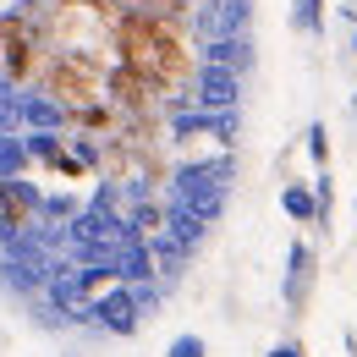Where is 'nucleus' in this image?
<instances>
[{
  "label": "nucleus",
  "mask_w": 357,
  "mask_h": 357,
  "mask_svg": "<svg viewBox=\"0 0 357 357\" xmlns=\"http://www.w3.org/2000/svg\"><path fill=\"white\" fill-rule=\"evenodd\" d=\"M121 66L160 93L187 72V45L176 39V28L160 22V17H127L121 22Z\"/></svg>",
  "instance_id": "obj_1"
},
{
  "label": "nucleus",
  "mask_w": 357,
  "mask_h": 357,
  "mask_svg": "<svg viewBox=\"0 0 357 357\" xmlns=\"http://www.w3.org/2000/svg\"><path fill=\"white\" fill-rule=\"evenodd\" d=\"M225 176H231L225 165H192V171H181L176 176V204H187L204 225H215L220 209H225Z\"/></svg>",
  "instance_id": "obj_2"
},
{
  "label": "nucleus",
  "mask_w": 357,
  "mask_h": 357,
  "mask_svg": "<svg viewBox=\"0 0 357 357\" xmlns=\"http://www.w3.org/2000/svg\"><path fill=\"white\" fill-rule=\"evenodd\" d=\"M50 93L61 105H93V99H105V72L83 55H55L50 61Z\"/></svg>",
  "instance_id": "obj_3"
},
{
  "label": "nucleus",
  "mask_w": 357,
  "mask_h": 357,
  "mask_svg": "<svg viewBox=\"0 0 357 357\" xmlns=\"http://www.w3.org/2000/svg\"><path fill=\"white\" fill-rule=\"evenodd\" d=\"M313 280H319L313 248H308V242H291V253H286V280H280V297H286V313H291V319H303V313H308Z\"/></svg>",
  "instance_id": "obj_4"
},
{
  "label": "nucleus",
  "mask_w": 357,
  "mask_h": 357,
  "mask_svg": "<svg viewBox=\"0 0 357 357\" xmlns=\"http://www.w3.org/2000/svg\"><path fill=\"white\" fill-rule=\"evenodd\" d=\"M93 324L99 330H110V335H137V324H143V303H137L132 286H116V291H105L99 303H89Z\"/></svg>",
  "instance_id": "obj_5"
},
{
  "label": "nucleus",
  "mask_w": 357,
  "mask_h": 357,
  "mask_svg": "<svg viewBox=\"0 0 357 357\" xmlns=\"http://www.w3.org/2000/svg\"><path fill=\"white\" fill-rule=\"evenodd\" d=\"M198 105H209V110L236 105V72H225V66H204V72H198Z\"/></svg>",
  "instance_id": "obj_6"
},
{
  "label": "nucleus",
  "mask_w": 357,
  "mask_h": 357,
  "mask_svg": "<svg viewBox=\"0 0 357 357\" xmlns=\"http://www.w3.org/2000/svg\"><path fill=\"white\" fill-rule=\"evenodd\" d=\"M280 209H286L297 225H313V220H319V192H313V187H303V181H291V187L280 192Z\"/></svg>",
  "instance_id": "obj_7"
},
{
  "label": "nucleus",
  "mask_w": 357,
  "mask_h": 357,
  "mask_svg": "<svg viewBox=\"0 0 357 357\" xmlns=\"http://www.w3.org/2000/svg\"><path fill=\"white\" fill-rule=\"evenodd\" d=\"M204 66H225V72H236V66H248V45H242V39H215L209 55H204Z\"/></svg>",
  "instance_id": "obj_8"
},
{
  "label": "nucleus",
  "mask_w": 357,
  "mask_h": 357,
  "mask_svg": "<svg viewBox=\"0 0 357 357\" xmlns=\"http://www.w3.org/2000/svg\"><path fill=\"white\" fill-rule=\"evenodd\" d=\"M165 357H209V341H204V335H176V341L165 347Z\"/></svg>",
  "instance_id": "obj_9"
},
{
  "label": "nucleus",
  "mask_w": 357,
  "mask_h": 357,
  "mask_svg": "<svg viewBox=\"0 0 357 357\" xmlns=\"http://www.w3.org/2000/svg\"><path fill=\"white\" fill-rule=\"evenodd\" d=\"M22 165H28V154H22V143H0V171H6V176H17Z\"/></svg>",
  "instance_id": "obj_10"
},
{
  "label": "nucleus",
  "mask_w": 357,
  "mask_h": 357,
  "mask_svg": "<svg viewBox=\"0 0 357 357\" xmlns=\"http://www.w3.org/2000/svg\"><path fill=\"white\" fill-rule=\"evenodd\" d=\"M319 6H324V0H303V6H297V28L319 33Z\"/></svg>",
  "instance_id": "obj_11"
},
{
  "label": "nucleus",
  "mask_w": 357,
  "mask_h": 357,
  "mask_svg": "<svg viewBox=\"0 0 357 357\" xmlns=\"http://www.w3.org/2000/svg\"><path fill=\"white\" fill-rule=\"evenodd\" d=\"M308 154L319 160V165L330 160V132H324V127H313V132H308Z\"/></svg>",
  "instance_id": "obj_12"
},
{
  "label": "nucleus",
  "mask_w": 357,
  "mask_h": 357,
  "mask_svg": "<svg viewBox=\"0 0 357 357\" xmlns=\"http://www.w3.org/2000/svg\"><path fill=\"white\" fill-rule=\"evenodd\" d=\"M269 357H308L303 341H280V347H269Z\"/></svg>",
  "instance_id": "obj_13"
},
{
  "label": "nucleus",
  "mask_w": 357,
  "mask_h": 357,
  "mask_svg": "<svg viewBox=\"0 0 357 357\" xmlns=\"http://www.w3.org/2000/svg\"><path fill=\"white\" fill-rule=\"evenodd\" d=\"M347 352H352V357H357V330H347Z\"/></svg>",
  "instance_id": "obj_14"
}]
</instances>
